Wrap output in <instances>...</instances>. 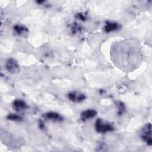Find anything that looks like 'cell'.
<instances>
[{"label": "cell", "mask_w": 152, "mask_h": 152, "mask_svg": "<svg viewBox=\"0 0 152 152\" xmlns=\"http://www.w3.org/2000/svg\"><path fill=\"white\" fill-rule=\"evenodd\" d=\"M141 137L142 139L148 145H151L152 144L151 140V124L148 123L144 125L142 128L141 132Z\"/></svg>", "instance_id": "6da1fadb"}, {"label": "cell", "mask_w": 152, "mask_h": 152, "mask_svg": "<svg viewBox=\"0 0 152 152\" xmlns=\"http://www.w3.org/2000/svg\"><path fill=\"white\" fill-rule=\"evenodd\" d=\"M95 128L97 132L101 133H105L113 129V126L110 124L104 123L101 119H97L95 123Z\"/></svg>", "instance_id": "7a4b0ae2"}, {"label": "cell", "mask_w": 152, "mask_h": 152, "mask_svg": "<svg viewBox=\"0 0 152 152\" xmlns=\"http://www.w3.org/2000/svg\"><path fill=\"white\" fill-rule=\"evenodd\" d=\"M5 68L9 72L12 74L17 73L20 70L19 65L17 62L12 58L8 59L7 61L5 64Z\"/></svg>", "instance_id": "3957f363"}, {"label": "cell", "mask_w": 152, "mask_h": 152, "mask_svg": "<svg viewBox=\"0 0 152 152\" xmlns=\"http://www.w3.org/2000/svg\"><path fill=\"white\" fill-rule=\"evenodd\" d=\"M68 99L74 102L80 103L83 102L86 99V96L78 91H72L68 94Z\"/></svg>", "instance_id": "277c9868"}, {"label": "cell", "mask_w": 152, "mask_h": 152, "mask_svg": "<svg viewBox=\"0 0 152 152\" xmlns=\"http://www.w3.org/2000/svg\"><path fill=\"white\" fill-rule=\"evenodd\" d=\"M97 114V112L93 109H87L83 111L81 113V119L82 121H86L94 117Z\"/></svg>", "instance_id": "5b68a950"}, {"label": "cell", "mask_w": 152, "mask_h": 152, "mask_svg": "<svg viewBox=\"0 0 152 152\" xmlns=\"http://www.w3.org/2000/svg\"><path fill=\"white\" fill-rule=\"evenodd\" d=\"M13 107L15 110L17 112H20L24 110L27 107L26 103L22 100H15L13 102Z\"/></svg>", "instance_id": "8992f818"}, {"label": "cell", "mask_w": 152, "mask_h": 152, "mask_svg": "<svg viewBox=\"0 0 152 152\" xmlns=\"http://www.w3.org/2000/svg\"><path fill=\"white\" fill-rule=\"evenodd\" d=\"M45 117L49 120L54 121H62V117L57 113L55 112H48L45 114Z\"/></svg>", "instance_id": "52a82bcc"}, {"label": "cell", "mask_w": 152, "mask_h": 152, "mask_svg": "<svg viewBox=\"0 0 152 152\" xmlns=\"http://www.w3.org/2000/svg\"><path fill=\"white\" fill-rule=\"evenodd\" d=\"M119 26L116 23H112V22H108L104 26V31L107 33L110 32L112 31H113L115 30H116L118 28Z\"/></svg>", "instance_id": "ba28073f"}, {"label": "cell", "mask_w": 152, "mask_h": 152, "mask_svg": "<svg viewBox=\"0 0 152 152\" xmlns=\"http://www.w3.org/2000/svg\"><path fill=\"white\" fill-rule=\"evenodd\" d=\"M14 30L15 31V32L18 34H23L24 33H26V32H27V28H25L24 26H20V25H17L15 26L14 27Z\"/></svg>", "instance_id": "9c48e42d"}, {"label": "cell", "mask_w": 152, "mask_h": 152, "mask_svg": "<svg viewBox=\"0 0 152 152\" xmlns=\"http://www.w3.org/2000/svg\"><path fill=\"white\" fill-rule=\"evenodd\" d=\"M9 119H14V120H18L20 119V116L17 115H11L9 116Z\"/></svg>", "instance_id": "30bf717a"}]
</instances>
